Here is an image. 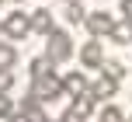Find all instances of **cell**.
<instances>
[{"instance_id": "1", "label": "cell", "mask_w": 132, "mask_h": 122, "mask_svg": "<svg viewBox=\"0 0 132 122\" xmlns=\"http://www.w3.org/2000/svg\"><path fill=\"white\" fill-rule=\"evenodd\" d=\"M45 56L52 63H66L73 56V42H70V32H63V28H52V32L45 35Z\"/></svg>"}, {"instance_id": "2", "label": "cell", "mask_w": 132, "mask_h": 122, "mask_svg": "<svg viewBox=\"0 0 132 122\" xmlns=\"http://www.w3.org/2000/svg\"><path fill=\"white\" fill-rule=\"evenodd\" d=\"M31 98H38V101H56V98H63V77H56V73L31 77Z\"/></svg>"}, {"instance_id": "3", "label": "cell", "mask_w": 132, "mask_h": 122, "mask_svg": "<svg viewBox=\"0 0 132 122\" xmlns=\"http://www.w3.org/2000/svg\"><path fill=\"white\" fill-rule=\"evenodd\" d=\"M84 25H87V32H90V39H108L111 28H115V18L108 11H87Z\"/></svg>"}, {"instance_id": "4", "label": "cell", "mask_w": 132, "mask_h": 122, "mask_svg": "<svg viewBox=\"0 0 132 122\" xmlns=\"http://www.w3.org/2000/svg\"><path fill=\"white\" fill-rule=\"evenodd\" d=\"M0 28H4L7 39L18 42V39H24V35L31 32V18H28L24 11H14V14H7V18H4V25H0Z\"/></svg>"}, {"instance_id": "5", "label": "cell", "mask_w": 132, "mask_h": 122, "mask_svg": "<svg viewBox=\"0 0 132 122\" xmlns=\"http://www.w3.org/2000/svg\"><path fill=\"white\" fill-rule=\"evenodd\" d=\"M80 63H84L87 70H101V63H104V42H101V39L84 42V49H80Z\"/></svg>"}, {"instance_id": "6", "label": "cell", "mask_w": 132, "mask_h": 122, "mask_svg": "<svg viewBox=\"0 0 132 122\" xmlns=\"http://www.w3.org/2000/svg\"><path fill=\"white\" fill-rule=\"evenodd\" d=\"M94 108H97V98H94V94H90V87H87L80 98H73V108H70V112H73V115H80V119H87Z\"/></svg>"}, {"instance_id": "7", "label": "cell", "mask_w": 132, "mask_h": 122, "mask_svg": "<svg viewBox=\"0 0 132 122\" xmlns=\"http://www.w3.org/2000/svg\"><path fill=\"white\" fill-rule=\"evenodd\" d=\"M84 91H87V77H84V73H66V77H63V94L80 98Z\"/></svg>"}, {"instance_id": "8", "label": "cell", "mask_w": 132, "mask_h": 122, "mask_svg": "<svg viewBox=\"0 0 132 122\" xmlns=\"http://www.w3.org/2000/svg\"><path fill=\"white\" fill-rule=\"evenodd\" d=\"M28 18H31V32H38V35H49V32H52V14H49L45 7L31 11Z\"/></svg>"}, {"instance_id": "9", "label": "cell", "mask_w": 132, "mask_h": 122, "mask_svg": "<svg viewBox=\"0 0 132 122\" xmlns=\"http://www.w3.org/2000/svg\"><path fill=\"white\" fill-rule=\"evenodd\" d=\"M115 91H118V80H111V77H104V73H101L97 80L90 84V94L97 98V101H101V98H111Z\"/></svg>"}, {"instance_id": "10", "label": "cell", "mask_w": 132, "mask_h": 122, "mask_svg": "<svg viewBox=\"0 0 132 122\" xmlns=\"http://www.w3.org/2000/svg\"><path fill=\"white\" fill-rule=\"evenodd\" d=\"M108 42H118V45H132V21H115L111 35H108Z\"/></svg>"}, {"instance_id": "11", "label": "cell", "mask_w": 132, "mask_h": 122, "mask_svg": "<svg viewBox=\"0 0 132 122\" xmlns=\"http://www.w3.org/2000/svg\"><path fill=\"white\" fill-rule=\"evenodd\" d=\"M101 73L122 84V80H125V63H118V59H104V63H101Z\"/></svg>"}, {"instance_id": "12", "label": "cell", "mask_w": 132, "mask_h": 122, "mask_svg": "<svg viewBox=\"0 0 132 122\" xmlns=\"http://www.w3.org/2000/svg\"><path fill=\"white\" fill-rule=\"evenodd\" d=\"M63 18L70 21V25H80V21L87 18V11L80 7V0H66V7H63Z\"/></svg>"}, {"instance_id": "13", "label": "cell", "mask_w": 132, "mask_h": 122, "mask_svg": "<svg viewBox=\"0 0 132 122\" xmlns=\"http://www.w3.org/2000/svg\"><path fill=\"white\" fill-rule=\"evenodd\" d=\"M14 63H18V49L11 42H0V70H14Z\"/></svg>"}, {"instance_id": "14", "label": "cell", "mask_w": 132, "mask_h": 122, "mask_svg": "<svg viewBox=\"0 0 132 122\" xmlns=\"http://www.w3.org/2000/svg\"><path fill=\"white\" fill-rule=\"evenodd\" d=\"M56 63L49 59V56H38V59H31V77H42V73H52Z\"/></svg>"}, {"instance_id": "15", "label": "cell", "mask_w": 132, "mask_h": 122, "mask_svg": "<svg viewBox=\"0 0 132 122\" xmlns=\"http://www.w3.org/2000/svg\"><path fill=\"white\" fill-rule=\"evenodd\" d=\"M14 112H18V101L11 94H0V119H11Z\"/></svg>"}, {"instance_id": "16", "label": "cell", "mask_w": 132, "mask_h": 122, "mask_svg": "<svg viewBox=\"0 0 132 122\" xmlns=\"http://www.w3.org/2000/svg\"><path fill=\"white\" fill-rule=\"evenodd\" d=\"M101 122H125V112L115 108V105H108V108H101Z\"/></svg>"}, {"instance_id": "17", "label": "cell", "mask_w": 132, "mask_h": 122, "mask_svg": "<svg viewBox=\"0 0 132 122\" xmlns=\"http://www.w3.org/2000/svg\"><path fill=\"white\" fill-rule=\"evenodd\" d=\"M14 84V70H0V94H7Z\"/></svg>"}, {"instance_id": "18", "label": "cell", "mask_w": 132, "mask_h": 122, "mask_svg": "<svg viewBox=\"0 0 132 122\" xmlns=\"http://www.w3.org/2000/svg\"><path fill=\"white\" fill-rule=\"evenodd\" d=\"M122 18L132 21V0H122Z\"/></svg>"}, {"instance_id": "19", "label": "cell", "mask_w": 132, "mask_h": 122, "mask_svg": "<svg viewBox=\"0 0 132 122\" xmlns=\"http://www.w3.org/2000/svg\"><path fill=\"white\" fill-rule=\"evenodd\" d=\"M59 122H87V119H80V115H73V112H66V115H63Z\"/></svg>"}, {"instance_id": "20", "label": "cell", "mask_w": 132, "mask_h": 122, "mask_svg": "<svg viewBox=\"0 0 132 122\" xmlns=\"http://www.w3.org/2000/svg\"><path fill=\"white\" fill-rule=\"evenodd\" d=\"M7 122H28V115H24V112H14V115L7 119Z\"/></svg>"}, {"instance_id": "21", "label": "cell", "mask_w": 132, "mask_h": 122, "mask_svg": "<svg viewBox=\"0 0 132 122\" xmlns=\"http://www.w3.org/2000/svg\"><path fill=\"white\" fill-rule=\"evenodd\" d=\"M125 122H132V115H129V119H125Z\"/></svg>"}, {"instance_id": "22", "label": "cell", "mask_w": 132, "mask_h": 122, "mask_svg": "<svg viewBox=\"0 0 132 122\" xmlns=\"http://www.w3.org/2000/svg\"><path fill=\"white\" fill-rule=\"evenodd\" d=\"M0 4H4V0H0Z\"/></svg>"}]
</instances>
